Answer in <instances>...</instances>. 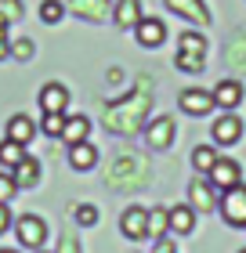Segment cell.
Segmentation results:
<instances>
[{
	"label": "cell",
	"mask_w": 246,
	"mask_h": 253,
	"mask_svg": "<svg viewBox=\"0 0 246 253\" xmlns=\"http://www.w3.org/2000/svg\"><path fill=\"white\" fill-rule=\"evenodd\" d=\"M145 112H148V84L142 80L134 94H127L123 101H109L101 109V120L109 130H123V134H134L138 126H145Z\"/></svg>",
	"instance_id": "cell-1"
},
{
	"label": "cell",
	"mask_w": 246,
	"mask_h": 253,
	"mask_svg": "<svg viewBox=\"0 0 246 253\" xmlns=\"http://www.w3.org/2000/svg\"><path fill=\"white\" fill-rule=\"evenodd\" d=\"M148 181V163L142 156H120L109 167V185L112 188H142Z\"/></svg>",
	"instance_id": "cell-2"
},
{
	"label": "cell",
	"mask_w": 246,
	"mask_h": 253,
	"mask_svg": "<svg viewBox=\"0 0 246 253\" xmlns=\"http://www.w3.org/2000/svg\"><path fill=\"white\" fill-rule=\"evenodd\" d=\"M174 62H178L181 73H203V65H206V40H203V33H196V29L181 33Z\"/></svg>",
	"instance_id": "cell-3"
},
{
	"label": "cell",
	"mask_w": 246,
	"mask_h": 253,
	"mask_svg": "<svg viewBox=\"0 0 246 253\" xmlns=\"http://www.w3.org/2000/svg\"><path fill=\"white\" fill-rule=\"evenodd\" d=\"M15 232H18V243H22V246L37 253V250L44 246V239H48V224H44L37 213H22L18 224H15Z\"/></svg>",
	"instance_id": "cell-4"
},
{
	"label": "cell",
	"mask_w": 246,
	"mask_h": 253,
	"mask_svg": "<svg viewBox=\"0 0 246 253\" xmlns=\"http://www.w3.org/2000/svg\"><path fill=\"white\" fill-rule=\"evenodd\" d=\"M206 181H210L214 188L228 192V188L243 185V167L236 163V159H228V156H217V163H214V170L206 174Z\"/></svg>",
	"instance_id": "cell-5"
},
{
	"label": "cell",
	"mask_w": 246,
	"mask_h": 253,
	"mask_svg": "<svg viewBox=\"0 0 246 253\" xmlns=\"http://www.w3.org/2000/svg\"><path fill=\"white\" fill-rule=\"evenodd\" d=\"M221 213H225V221L232 228H246V185H236L225 192V199H221Z\"/></svg>",
	"instance_id": "cell-6"
},
{
	"label": "cell",
	"mask_w": 246,
	"mask_h": 253,
	"mask_svg": "<svg viewBox=\"0 0 246 253\" xmlns=\"http://www.w3.org/2000/svg\"><path fill=\"white\" fill-rule=\"evenodd\" d=\"M174 134H178V126H174V120H170V116H156L152 123H145V141H148V148H156V152L170 148Z\"/></svg>",
	"instance_id": "cell-7"
},
{
	"label": "cell",
	"mask_w": 246,
	"mask_h": 253,
	"mask_svg": "<svg viewBox=\"0 0 246 253\" xmlns=\"http://www.w3.org/2000/svg\"><path fill=\"white\" fill-rule=\"evenodd\" d=\"M189 206L196 213H210L217 206V188L210 185L206 177H196L192 185H189Z\"/></svg>",
	"instance_id": "cell-8"
},
{
	"label": "cell",
	"mask_w": 246,
	"mask_h": 253,
	"mask_svg": "<svg viewBox=\"0 0 246 253\" xmlns=\"http://www.w3.org/2000/svg\"><path fill=\"white\" fill-rule=\"evenodd\" d=\"M120 232L127 239H145L148 235V210L145 206H127L120 217Z\"/></svg>",
	"instance_id": "cell-9"
},
{
	"label": "cell",
	"mask_w": 246,
	"mask_h": 253,
	"mask_svg": "<svg viewBox=\"0 0 246 253\" xmlns=\"http://www.w3.org/2000/svg\"><path fill=\"white\" fill-rule=\"evenodd\" d=\"M210 134H214L217 145H236L243 137V120L236 116V112H225V116H217L214 126H210Z\"/></svg>",
	"instance_id": "cell-10"
},
{
	"label": "cell",
	"mask_w": 246,
	"mask_h": 253,
	"mask_svg": "<svg viewBox=\"0 0 246 253\" xmlns=\"http://www.w3.org/2000/svg\"><path fill=\"white\" fill-rule=\"evenodd\" d=\"M134 40L142 43V47H159L163 40H167V26H163V18H142L134 26Z\"/></svg>",
	"instance_id": "cell-11"
},
{
	"label": "cell",
	"mask_w": 246,
	"mask_h": 253,
	"mask_svg": "<svg viewBox=\"0 0 246 253\" xmlns=\"http://www.w3.org/2000/svg\"><path fill=\"white\" fill-rule=\"evenodd\" d=\"M167 7L178 18H189L192 26H210V11H206L203 0H167Z\"/></svg>",
	"instance_id": "cell-12"
},
{
	"label": "cell",
	"mask_w": 246,
	"mask_h": 253,
	"mask_svg": "<svg viewBox=\"0 0 246 253\" xmlns=\"http://www.w3.org/2000/svg\"><path fill=\"white\" fill-rule=\"evenodd\" d=\"M181 109L189 112V116H206L210 109H214V94L210 90H199V87H189V90H181Z\"/></svg>",
	"instance_id": "cell-13"
},
{
	"label": "cell",
	"mask_w": 246,
	"mask_h": 253,
	"mask_svg": "<svg viewBox=\"0 0 246 253\" xmlns=\"http://www.w3.org/2000/svg\"><path fill=\"white\" fill-rule=\"evenodd\" d=\"M243 80H221V84L214 87V105H221L225 112L232 109H239V101H243Z\"/></svg>",
	"instance_id": "cell-14"
},
{
	"label": "cell",
	"mask_w": 246,
	"mask_h": 253,
	"mask_svg": "<svg viewBox=\"0 0 246 253\" xmlns=\"http://www.w3.org/2000/svg\"><path fill=\"white\" fill-rule=\"evenodd\" d=\"M65 105H69V87L65 84H44L40 87V109L44 112H62L65 116Z\"/></svg>",
	"instance_id": "cell-15"
},
{
	"label": "cell",
	"mask_w": 246,
	"mask_h": 253,
	"mask_svg": "<svg viewBox=\"0 0 246 253\" xmlns=\"http://www.w3.org/2000/svg\"><path fill=\"white\" fill-rule=\"evenodd\" d=\"M69 11H76L84 22H105L112 15V4H109V0H73Z\"/></svg>",
	"instance_id": "cell-16"
},
{
	"label": "cell",
	"mask_w": 246,
	"mask_h": 253,
	"mask_svg": "<svg viewBox=\"0 0 246 253\" xmlns=\"http://www.w3.org/2000/svg\"><path fill=\"white\" fill-rule=\"evenodd\" d=\"M142 18L145 15H142V4H138V0H116L112 4V22L120 29H134Z\"/></svg>",
	"instance_id": "cell-17"
},
{
	"label": "cell",
	"mask_w": 246,
	"mask_h": 253,
	"mask_svg": "<svg viewBox=\"0 0 246 253\" xmlns=\"http://www.w3.org/2000/svg\"><path fill=\"white\" fill-rule=\"evenodd\" d=\"M95 163H98V148L91 141L69 145V167L73 170H95Z\"/></svg>",
	"instance_id": "cell-18"
},
{
	"label": "cell",
	"mask_w": 246,
	"mask_h": 253,
	"mask_svg": "<svg viewBox=\"0 0 246 253\" xmlns=\"http://www.w3.org/2000/svg\"><path fill=\"white\" fill-rule=\"evenodd\" d=\"M11 177H15L18 188H37V181H40V163H37L33 156H26L15 170H11Z\"/></svg>",
	"instance_id": "cell-19"
},
{
	"label": "cell",
	"mask_w": 246,
	"mask_h": 253,
	"mask_svg": "<svg viewBox=\"0 0 246 253\" xmlns=\"http://www.w3.org/2000/svg\"><path fill=\"white\" fill-rule=\"evenodd\" d=\"M33 134H37V123H33L29 116H22V112H18V116H11V120H7V141L26 145Z\"/></svg>",
	"instance_id": "cell-20"
},
{
	"label": "cell",
	"mask_w": 246,
	"mask_h": 253,
	"mask_svg": "<svg viewBox=\"0 0 246 253\" xmlns=\"http://www.w3.org/2000/svg\"><path fill=\"white\" fill-rule=\"evenodd\" d=\"M87 134H91V120H87V116H69V120H65V130H62L65 145L87 141Z\"/></svg>",
	"instance_id": "cell-21"
},
{
	"label": "cell",
	"mask_w": 246,
	"mask_h": 253,
	"mask_svg": "<svg viewBox=\"0 0 246 253\" xmlns=\"http://www.w3.org/2000/svg\"><path fill=\"white\" fill-rule=\"evenodd\" d=\"M192 228H196V210H192V206H174V210H170V232L189 235Z\"/></svg>",
	"instance_id": "cell-22"
},
{
	"label": "cell",
	"mask_w": 246,
	"mask_h": 253,
	"mask_svg": "<svg viewBox=\"0 0 246 253\" xmlns=\"http://www.w3.org/2000/svg\"><path fill=\"white\" fill-rule=\"evenodd\" d=\"M22 148H26V145H18V141H7V137L0 141V167H4L7 174H11V170H15V167L22 163V159H26V152H22Z\"/></svg>",
	"instance_id": "cell-23"
},
{
	"label": "cell",
	"mask_w": 246,
	"mask_h": 253,
	"mask_svg": "<svg viewBox=\"0 0 246 253\" xmlns=\"http://www.w3.org/2000/svg\"><path fill=\"white\" fill-rule=\"evenodd\" d=\"M225 58H228V69H236V73H246V37H236V40L228 43Z\"/></svg>",
	"instance_id": "cell-24"
},
{
	"label": "cell",
	"mask_w": 246,
	"mask_h": 253,
	"mask_svg": "<svg viewBox=\"0 0 246 253\" xmlns=\"http://www.w3.org/2000/svg\"><path fill=\"white\" fill-rule=\"evenodd\" d=\"M170 228V210H163V206H152L148 210V235L152 239H163V232Z\"/></svg>",
	"instance_id": "cell-25"
},
{
	"label": "cell",
	"mask_w": 246,
	"mask_h": 253,
	"mask_svg": "<svg viewBox=\"0 0 246 253\" xmlns=\"http://www.w3.org/2000/svg\"><path fill=\"white\" fill-rule=\"evenodd\" d=\"M214 163H217V152H214V148H210V145H199L196 148V152H192V167L199 170V174H210V170H214Z\"/></svg>",
	"instance_id": "cell-26"
},
{
	"label": "cell",
	"mask_w": 246,
	"mask_h": 253,
	"mask_svg": "<svg viewBox=\"0 0 246 253\" xmlns=\"http://www.w3.org/2000/svg\"><path fill=\"white\" fill-rule=\"evenodd\" d=\"M40 130H44V134H51V137H62V130H65V116H62V112H44Z\"/></svg>",
	"instance_id": "cell-27"
},
{
	"label": "cell",
	"mask_w": 246,
	"mask_h": 253,
	"mask_svg": "<svg viewBox=\"0 0 246 253\" xmlns=\"http://www.w3.org/2000/svg\"><path fill=\"white\" fill-rule=\"evenodd\" d=\"M33 54H37V43H33L29 37H18L15 43H11V58H18V62H29Z\"/></svg>",
	"instance_id": "cell-28"
},
{
	"label": "cell",
	"mask_w": 246,
	"mask_h": 253,
	"mask_svg": "<svg viewBox=\"0 0 246 253\" xmlns=\"http://www.w3.org/2000/svg\"><path fill=\"white\" fill-rule=\"evenodd\" d=\"M62 15H65V4H58V0H44V4H40V18L48 22V26L62 22Z\"/></svg>",
	"instance_id": "cell-29"
},
{
	"label": "cell",
	"mask_w": 246,
	"mask_h": 253,
	"mask_svg": "<svg viewBox=\"0 0 246 253\" xmlns=\"http://www.w3.org/2000/svg\"><path fill=\"white\" fill-rule=\"evenodd\" d=\"M73 213H76V224H80V228H91V224H98V210H95L91 203H80Z\"/></svg>",
	"instance_id": "cell-30"
},
{
	"label": "cell",
	"mask_w": 246,
	"mask_h": 253,
	"mask_svg": "<svg viewBox=\"0 0 246 253\" xmlns=\"http://www.w3.org/2000/svg\"><path fill=\"white\" fill-rule=\"evenodd\" d=\"M0 15H4L7 22H18L26 11H22V0H0Z\"/></svg>",
	"instance_id": "cell-31"
},
{
	"label": "cell",
	"mask_w": 246,
	"mask_h": 253,
	"mask_svg": "<svg viewBox=\"0 0 246 253\" xmlns=\"http://www.w3.org/2000/svg\"><path fill=\"white\" fill-rule=\"evenodd\" d=\"M15 192H18L15 177H11L7 170H4V174H0V203H11V199H15Z\"/></svg>",
	"instance_id": "cell-32"
},
{
	"label": "cell",
	"mask_w": 246,
	"mask_h": 253,
	"mask_svg": "<svg viewBox=\"0 0 246 253\" xmlns=\"http://www.w3.org/2000/svg\"><path fill=\"white\" fill-rule=\"evenodd\" d=\"M58 253H80V239H62Z\"/></svg>",
	"instance_id": "cell-33"
},
{
	"label": "cell",
	"mask_w": 246,
	"mask_h": 253,
	"mask_svg": "<svg viewBox=\"0 0 246 253\" xmlns=\"http://www.w3.org/2000/svg\"><path fill=\"white\" fill-rule=\"evenodd\" d=\"M11 224V213H7V203H0V232H7Z\"/></svg>",
	"instance_id": "cell-34"
},
{
	"label": "cell",
	"mask_w": 246,
	"mask_h": 253,
	"mask_svg": "<svg viewBox=\"0 0 246 253\" xmlns=\"http://www.w3.org/2000/svg\"><path fill=\"white\" fill-rule=\"evenodd\" d=\"M156 243H159L156 253H174V243H167V239H156Z\"/></svg>",
	"instance_id": "cell-35"
},
{
	"label": "cell",
	"mask_w": 246,
	"mask_h": 253,
	"mask_svg": "<svg viewBox=\"0 0 246 253\" xmlns=\"http://www.w3.org/2000/svg\"><path fill=\"white\" fill-rule=\"evenodd\" d=\"M0 253H18V250H0Z\"/></svg>",
	"instance_id": "cell-36"
},
{
	"label": "cell",
	"mask_w": 246,
	"mask_h": 253,
	"mask_svg": "<svg viewBox=\"0 0 246 253\" xmlns=\"http://www.w3.org/2000/svg\"><path fill=\"white\" fill-rule=\"evenodd\" d=\"M239 253H246V250H239Z\"/></svg>",
	"instance_id": "cell-37"
},
{
	"label": "cell",
	"mask_w": 246,
	"mask_h": 253,
	"mask_svg": "<svg viewBox=\"0 0 246 253\" xmlns=\"http://www.w3.org/2000/svg\"><path fill=\"white\" fill-rule=\"evenodd\" d=\"M37 253H44V250H37Z\"/></svg>",
	"instance_id": "cell-38"
}]
</instances>
